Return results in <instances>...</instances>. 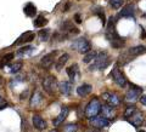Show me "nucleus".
<instances>
[{
    "instance_id": "1",
    "label": "nucleus",
    "mask_w": 146,
    "mask_h": 132,
    "mask_svg": "<svg viewBox=\"0 0 146 132\" xmlns=\"http://www.w3.org/2000/svg\"><path fill=\"white\" fill-rule=\"evenodd\" d=\"M110 64V60L106 52H100L96 58L94 60V63H91L89 70H102Z\"/></svg>"
},
{
    "instance_id": "2",
    "label": "nucleus",
    "mask_w": 146,
    "mask_h": 132,
    "mask_svg": "<svg viewBox=\"0 0 146 132\" xmlns=\"http://www.w3.org/2000/svg\"><path fill=\"white\" fill-rule=\"evenodd\" d=\"M100 109H101V104H100V101L98 98H93L91 101L88 103V106H86L85 108V112H84V115L88 118V119H93V118H95Z\"/></svg>"
},
{
    "instance_id": "3",
    "label": "nucleus",
    "mask_w": 146,
    "mask_h": 132,
    "mask_svg": "<svg viewBox=\"0 0 146 132\" xmlns=\"http://www.w3.org/2000/svg\"><path fill=\"white\" fill-rule=\"evenodd\" d=\"M72 49L77 50L79 53H86L90 51V43L85 38H79L76 39L72 43Z\"/></svg>"
},
{
    "instance_id": "4",
    "label": "nucleus",
    "mask_w": 146,
    "mask_h": 132,
    "mask_svg": "<svg viewBox=\"0 0 146 132\" xmlns=\"http://www.w3.org/2000/svg\"><path fill=\"white\" fill-rule=\"evenodd\" d=\"M43 87L48 93H54L55 91H56V89H57V80H56V78H54V76H51V75L46 76V78L44 79V81H43Z\"/></svg>"
},
{
    "instance_id": "5",
    "label": "nucleus",
    "mask_w": 146,
    "mask_h": 132,
    "mask_svg": "<svg viewBox=\"0 0 146 132\" xmlns=\"http://www.w3.org/2000/svg\"><path fill=\"white\" fill-rule=\"evenodd\" d=\"M111 76H112L113 81H115L119 87H125L127 86V79L124 78V75L122 74V72L118 69L117 67L111 72Z\"/></svg>"
},
{
    "instance_id": "6",
    "label": "nucleus",
    "mask_w": 146,
    "mask_h": 132,
    "mask_svg": "<svg viewBox=\"0 0 146 132\" xmlns=\"http://www.w3.org/2000/svg\"><path fill=\"white\" fill-rule=\"evenodd\" d=\"M90 125L93 127H98V129L107 127L110 125V119H107L105 116H95L93 119H90Z\"/></svg>"
},
{
    "instance_id": "7",
    "label": "nucleus",
    "mask_w": 146,
    "mask_h": 132,
    "mask_svg": "<svg viewBox=\"0 0 146 132\" xmlns=\"http://www.w3.org/2000/svg\"><path fill=\"white\" fill-rule=\"evenodd\" d=\"M141 92H143V89H141V87H136V86L133 85V86H131V89L127 92L125 99L128 102H134V101H136V99L139 98Z\"/></svg>"
},
{
    "instance_id": "8",
    "label": "nucleus",
    "mask_w": 146,
    "mask_h": 132,
    "mask_svg": "<svg viewBox=\"0 0 146 132\" xmlns=\"http://www.w3.org/2000/svg\"><path fill=\"white\" fill-rule=\"evenodd\" d=\"M102 98L107 102L108 106H111V107H113V108L118 107V106H119V103H121L118 96H116V95H113V93H107V92L104 93V95H102Z\"/></svg>"
},
{
    "instance_id": "9",
    "label": "nucleus",
    "mask_w": 146,
    "mask_h": 132,
    "mask_svg": "<svg viewBox=\"0 0 146 132\" xmlns=\"http://www.w3.org/2000/svg\"><path fill=\"white\" fill-rule=\"evenodd\" d=\"M54 56H55V52H51V53H48L46 56H44L40 61V67L43 69H49L51 68L52 64H54Z\"/></svg>"
},
{
    "instance_id": "10",
    "label": "nucleus",
    "mask_w": 146,
    "mask_h": 132,
    "mask_svg": "<svg viewBox=\"0 0 146 132\" xmlns=\"http://www.w3.org/2000/svg\"><path fill=\"white\" fill-rule=\"evenodd\" d=\"M68 112H70V109H68L67 107H62V109H61V112H60V114H58V116L56 118V119L52 120L54 126H60L62 122H63V120H65L66 118H67Z\"/></svg>"
},
{
    "instance_id": "11",
    "label": "nucleus",
    "mask_w": 146,
    "mask_h": 132,
    "mask_svg": "<svg viewBox=\"0 0 146 132\" xmlns=\"http://www.w3.org/2000/svg\"><path fill=\"white\" fill-rule=\"evenodd\" d=\"M128 121H129L133 126H140L141 124H143V121H144V115H143V113L135 112L134 114L131 115L129 119H128Z\"/></svg>"
},
{
    "instance_id": "12",
    "label": "nucleus",
    "mask_w": 146,
    "mask_h": 132,
    "mask_svg": "<svg viewBox=\"0 0 146 132\" xmlns=\"http://www.w3.org/2000/svg\"><path fill=\"white\" fill-rule=\"evenodd\" d=\"M35 34L33 32H26L25 34H22L20 38H18L16 41H15V45H21V44H25V43H28V41H32L34 39Z\"/></svg>"
},
{
    "instance_id": "13",
    "label": "nucleus",
    "mask_w": 146,
    "mask_h": 132,
    "mask_svg": "<svg viewBox=\"0 0 146 132\" xmlns=\"http://www.w3.org/2000/svg\"><path fill=\"white\" fill-rule=\"evenodd\" d=\"M32 121H33V126L39 131H42L46 127V121H45L40 115H34Z\"/></svg>"
},
{
    "instance_id": "14",
    "label": "nucleus",
    "mask_w": 146,
    "mask_h": 132,
    "mask_svg": "<svg viewBox=\"0 0 146 132\" xmlns=\"http://www.w3.org/2000/svg\"><path fill=\"white\" fill-rule=\"evenodd\" d=\"M100 112H101L102 116L107 118V119L115 118V115H116V112H115V109H113V107L108 106V104H107V106H101V109H100Z\"/></svg>"
},
{
    "instance_id": "15",
    "label": "nucleus",
    "mask_w": 146,
    "mask_h": 132,
    "mask_svg": "<svg viewBox=\"0 0 146 132\" xmlns=\"http://www.w3.org/2000/svg\"><path fill=\"white\" fill-rule=\"evenodd\" d=\"M127 52L129 53L131 57L133 56H139V55H143V53L146 52V46H144V45H138V46L130 47Z\"/></svg>"
},
{
    "instance_id": "16",
    "label": "nucleus",
    "mask_w": 146,
    "mask_h": 132,
    "mask_svg": "<svg viewBox=\"0 0 146 132\" xmlns=\"http://www.w3.org/2000/svg\"><path fill=\"white\" fill-rule=\"evenodd\" d=\"M91 90H93L91 85H89V84H83V85L78 86V89H77V93H78V96L84 97V96H86V95H89V93L91 92Z\"/></svg>"
},
{
    "instance_id": "17",
    "label": "nucleus",
    "mask_w": 146,
    "mask_h": 132,
    "mask_svg": "<svg viewBox=\"0 0 146 132\" xmlns=\"http://www.w3.org/2000/svg\"><path fill=\"white\" fill-rule=\"evenodd\" d=\"M43 101V96H42V93L40 92H34L33 93V96H32L31 98V107H38L40 103H42Z\"/></svg>"
},
{
    "instance_id": "18",
    "label": "nucleus",
    "mask_w": 146,
    "mask_h": 132,
    "mask_svg": "<svg viewBox=\"0 0 146 132\" xmlns=\"http://www.w3.org/2000/svg\"><path fill=\"white\" fill-rule=\"evenodd\" d=\"M134 6L133 5H127L123 10L119 12V17H131V16H134Z\"/></svg>"
},
{
    "instance_id": "19",
    "label": "nucleus",
    "mask_w": 146,
    "mask_h": 132,
    "mask_svg": "<svg viewBox=\"0 0 146 132\" xmlns=\"http://www.w3.org/2000/svg\"><path fill=\"white\" fill-rule=\"evenodd\" d=\"M58 89H60L61 93L68 96V95L71 93L72 86H71V83H68V81H62V83H60V85H58Z\"/></svg>"
},
{
    "instance_id": "20",
    "label": "nucleus",
    "mask_w": 146,
    "mask_h": 132,
    "mask_svg": "<svg viewBox=\"0 0 146 132\" xmlns=\"http://www.w3.org/2000/svg\"><path fill=\"white\" fill-rule=\"evenodd\" d=\"M68 58H70V56H68V53H63L61 55L60 57H58V61L56 63V70L60 72L62 69V67L66 64V62L68 61Z\"/></svg>"
},
{
    "instance_id": "21",
    "label": "nucleus",
    "mask_w": 146,
    "mask_h": 132,
    "mask_svg": "<svg viewBox=\"0 0 146 132\" xmlns=\"http://www.w3.org/2000/svg\"><path fill=\"white\" fill-rule=\"evenodd\" d=\"M23 11H25V13L28 17H34L35 16V13H36V7L33 5V4H27V5L25 6V9H23Z\"/></svg>"
},
{
    "instance_id": "22",
    "label": "nucleus",
    "mask_w": 146,
    "mask_h": 132,
    "mask_svg": "<svg viewBox=\"0 0 146 132\" xmlns=\"http://www.w3.org/2000/svg\"><path fill=\"white\" fill-rule=\"evenodd\" d=\"M12 58H13V53H7V55H5V56H3L1 60H0V68L4 69L5 66H7L9 63L11 62Z\"/></svg>"
},
{
    "instance_id": "23",
    "label": "nucleus",
    "mask_w": 146,
    "mask_h": 132,
    "mask_svg": "<svg viewBox=\"0 0 146 132\" xmlns=\"http://www.w3.org/2000/svg\"><path fill=\"white\" fill-rule=\"evenodd\" d=\"M77 72H78V66L77 64H72L71 67L67 68V74L71 78V80H74V76L77 74Z\"/></svg>"
},
{
    "instance_id": "24",
    "label": "nucleus",
    "mask_w": 146,
    "mask_h": 132,
    "mask_svg": "<svg viewBox=\"0 0 146 132\" xmlns=\"http://www.w3.org/2000/svg\"><path fill=\"white\" fill-rule=\"evenodd\" d=\"M48 23V20L45 18L44 16H38L35 18V21H34V27H38V28H40V27H44L45 24Z\"/></svg>"
},
{
    "instance_id": "25",
    "label": "nucleus",
    "mask_w": 146,
    "mask_h": 132,
    "mask_svg": "<svg viewBox=\"0 0 146 132\" xmlns=\"http://www.w3.org/2000/svg\"><path fill=\"white\" fill-rule=\"evenodd\" d=\"M135 112H138V110H136V107L134 106V104H130V106H128L127 109H125V112H124V118H125V119H129V118L133 115Z\"/></svg>"
},
{
    "instance_id": "26",
    "label": "nucleus",
    "mask_w": 146,
    "mask_h": 132,
    "mask_svg": "<svg viewBox=\"0 0 146 132\" xmlns=\"http://www.w3.org/2000/svg\"><path fill=\"white\" fill-rule=\"evenodd\" d=\"M110 5H111L112 9H115V10H118L119 7L123 6V4H124V0H108Z\"/></svg>"
},
{
    "instance_id": "27",
    "label": "nucleus",
    "mask_w": 146,
    "mask_h": 132,
    "mask_svg": "<svg viewBox=\"0 0 146 132\" xmlns=\"http://www.w3.org/2000/svg\"><path fill=\"white\" fill-rule=\"evenodd\" d=\"M39 38L42 41H48L49 40V36H50V30L49 29H42L39 32Z\"/></svg>"
},
{
    "instance_id": "28",
    "label": "nucleus",
    "mask_w": 146,
    "mask_h": 132,
    "mask_svg": "<svg viewBox=\"0 0 146 132\" xmlns=\"http://www.w3.org/2000/svg\"><path fill=\"white\" fill-rule=\"evenodd\" d=\"M96 56H98V53L95 52V51L86 53V55H85V57L83 58V62H84V63H89V62H91L93 60H95V58H96Z\"/></svg>"
},
{
    "instance_id": "29",
    "label": "nucleus",
    "mask_w": 146,
    "mask_h": 132,
    "mask_svg": "<svg viewBox=\"0 0 146 132\" xmlns=\"http://www.w3.org/2000/svg\"><path fill=\"white\" fill-rule=\"evenodd\" d=\"M21 68H22V62L21 61H18L16 63H13V64H11V68H10V73H17L18 70H21Z\"/></svg>"
},
{
    "instance_id": "30",
    "label": "nucleus",
    "mask_w": 146,
    "mask_h": 132,
    "mask_svg": "<svg viewBox=\"0 0 146 132\" xmlns=\"http://www.w3.org/2000/svg\"><path fill=\"white\" fill-rule=\"evenodd\" d=\"M78 130V126L76 124H68L63 127V132H77Z\"/></svg>"
},
{
    "instance_id": "31",
    "label": "nucleus",
    "mask_w": 146,
    "mask_h": 132,
    "mask_svg": "<svg viewBox=\"0 0 146 132\" xmlns=\"http://www.w3.org/2000/svg\"><path fill=\"white\" fill-rule=\"evenodd\" d=\"M95 13H98L99 15V17H100V20H101V22H102V24H105V13H104V11L101 10L100 7H96V10H95Z\"/></svg>"
},
{
    "instance_id": "32",
    "label": "nucleus",
    "mask_w": 146,
    "mask_h": 132,
    "mask_svg": "<svg viewBox=\"0 0 146 132\" xmlns=\"http://www.w3.org/2000/svg\"><path fill=\"white\" fill-rule=\"evenodd\" d=\"M32 50H33V46H26L23 49H21V50H18V55H27L28 52H31Z\"/></svg>"
},
{
    "instance_id": "33",
    "label": "nucleus",
    "mask_w": 146,
    "mask_h": 132,
    "mask_svg": "<svg viewBox=\"0 0 146 132\" xmlns=\"http://www.w3.org/2000/svg\"><path fill=\"white\" fill-rule=\"evenodd\" d=\"M6 107H7V102L5 101V98L0 96V110L4 109V108H6Z\"/></svg>"
},
{
    "instance_id": "34",
    "label": "nucleus",
    "mask_w": 146,
    "mask_h": 132,
    "mask_svg": "<svg viewBox=\"0 0 146 132\" xmlns=\"http://www.w3.org/2000/svg\"><path fill=\"white\" fill-rule=\"evenodd\" d=\"M74 21L77 22V23H82V20H80V15H79V13H76V15H74Z\"/></svg>"
},
{
    "instance_id": "35",
    "label": "nucleus",
    "mask_w": 146,
    "mask_h": 132,
    "mask_svg": "<svg viewBox=\"0 0 146 132\" xmlns=\"http://www.w3.org/2000/svg\"><path fill=\"white\" fill-rule=\"evenodd\" d=\"M140 102H141V104H143V106L146 107V96H141V97H140Z\"/></svg>"
},
{
    "instance_id": "36",
    "label": "nucleus",
    "mask_w": 146,
    "mask_h": 132,
    "mask_svg": "<svg viewBox=\"0 0 146 132\" xmlns=\"http://www.w3.org/2000/svg\"><path fill=\"white\" fill-rule=\"evenodd\" d=\"M145 36H146V32L143 29L141 30V39H145Z\"/></svg>"
},
{
    "instance_id": "37",
    "label": "nucleus",
    "mask_w": 146,
    "mask_h": 132,
    "mask_svg": "<svg viewBox=\"0 0 146 132\" xmlns=\"http://www.w3.org/2000/svg\"><path fill=\"white\" fill-rule=\"evenodd\" d=\"M1 85H3V78L0 76V86H1Z\"/></svg>"
},
{
    "instance_id": "38",
    "label": "nucleus",
    "mask_w": 146,
    "mask_h": 132,
    "mask_svg": "<svg viewBox=\"0 0 146 132\" xmlns=\"http://www.w3.org/2000/svg\"><path fill=\"white\" fill-rule=\"evenodd\" d=\"M51 132H57V131H51Z\"/></svg>"
},
{
    "instance_id": "39",
    "label": "nucleus",
    "mask_w": 146,
    "mask_h": 132,
    "mask_svg": "<svg viewBox=\"0 0 146 132\" xmlns=\"http://www.w3.org/2000/svg\"><path fill=\"white\" fill-rule=\"evenodd\" d=\"M93 132H98V131H93Z\"/></svg>"
},
{
    "instance_id": "40",
    "label": "nucleus",
    "mask_w": 146,
    "mask_h": 132,
    "mask_svg": "<svg viewBox=\"0 0 146 132\" xmlns=\"http://www.w3.org/2000/svg\"><path fill=\"white\" fill-rule=\"evenodd\" d=\"M140 132H145V131H140Z\"/></svg>"
},
{
    "instance_id": "41",
    "label": "nucleus",
    "mask_w": 146,
    "mask_h": 132,
    "mask_svg": "<svg viewBox=\"0 0 146 132\" xmlns=\"http://www.w3.org/2000/svg\"><path fill=\"white\" fill-rule=\"evenodd\" d=\"M145 17H146V15H145Z\"/></svg>"
}]
</instances>
